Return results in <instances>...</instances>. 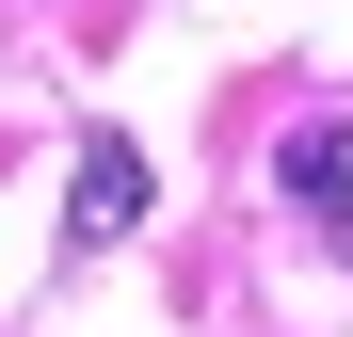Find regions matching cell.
I'll return each instance as SVG.
<instances>
[{"instance_id":"6da1fadb","label":"cell","mask_w":353,"mask_h":337,"mask_svg":"<svg viewBox=\"0 0 353 337\" xmlns=\"http://www.w3.org/2000/svg\"><path fill=\"white\" fill-rule=\"evenodd\" d=\"M129 225H145V145H129V129H97V145H81V177H65V241L97 257V241H129Z\"/></svg>"},{"instance_id":"7a4b0ae2","label":"cell","mask_w":353,"mask_h":337,"mask_svg":"<svg viewBox=\"0 0 353 337\" xmlns=\"http://www.w3.org/2000/svg\"><path fill=\"white\" fill-rule=\"evenodd\" d=\"M289 209L353 225V112H321V129H289Z\"/></svg>"}]
</instances>
